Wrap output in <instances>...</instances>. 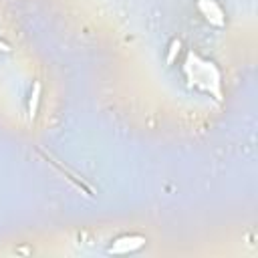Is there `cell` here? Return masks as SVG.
Instances as JSON below:
<instances>
[{"instance_id": "cell-1", "label": "cell", "mask_w": 258, "mask_h": 258, "mask_svg": "<svg viewBox=\"0 0 258 258\" xmlns=\"http://www.w3.org/2000/svg\"><path fill=\"white\" fill-rule=\"evenodd\" d=\"M183 73H185L189 87L210 93L218 101L222 99V77H220L218 67L212 60H208L196 52H189L185 58V64H183Z\"/></svg>"}, {"instance_id": "cell-2", "label": "cell", "mask_w": 258, "mask_h": 258, "mask_svg": "<svg viewBox=\"0 0 258 258\" xmlns=\"http://www.w3.org/2000/svg\"><path fill=\"white\" fill-rule=\"evenodd\" d=\"M143 246H145V238L143 236H139V234H125V236L115 238L107 252L123 256V254H133V252L141 250Z\"/></svg>"}, {"instance_id": "cell-3", "label": "cell", "mask_w": 258, "mask_h": 258, "mask_svg": "<svg viewBox=\"0 0 258 258\" xmlns=\"http://www.w3.org/2000/svg\"><path fill=\"white\" fill-rule=\"evenodd\" d=\"M196 6H198V10L202 12V16H204L212 26H218V28L226 26V14H224L222 6H220L216 0H198Z\"/></svg>"}, {"instance_id": "cell-4", "label": "cell", "mask_w": 258, "mask_h": 258, "mask_svg": "<svg viewBox=\"0 0 258 258\" xmlns=\"http://www.w3.org/2000/svg\"><path fill=\"white\" fill-rule=\"evenodd\" d=\"M40 93H42V87H40V83L36 81V83L32 85V93H30V99H28V119H30V121L36 117L38 101H40Z\"/></svg>"}, {"instance_id": "cell-5", "label": "cell", "mask_w": 258, "mask_h": 258, "mask_svg": "<svg viewBox=\"0 0 258 258\" xmlns=\"http://www.w3.org/2000/svg\"><path fill=\"white\" fill-rule=\"evenodd\" d=\"M179 50H181V42H179L177 38H173V40L169 42V48H167V56H165V62H167V64H171V62L177 58Z\"/></svg>"}]
</instances>
